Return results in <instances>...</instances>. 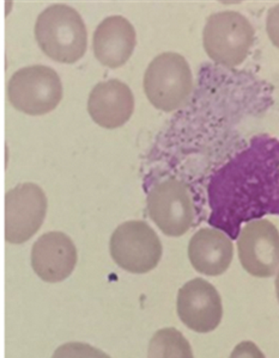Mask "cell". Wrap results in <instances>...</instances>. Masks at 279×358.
I'll return each instance as SVG.
<instances>
[{"mask_svg":"<svg viewBox=\"0 0 279 358\" xmlns=\"http://www.w3.org/2000/svg\"><path fill=\"white\" fill-rule=\"evenodd\" d=\"M230 358H265V356L254 343L243 342L235 348Z\"/></svg>","mask_w":279,"mask_h":358,"instance_id":"obj_18","label":"cell"},{"mask_svg":"<svg viewBox=\"0 0 279 358\" xmlns=\"http://www.w3.org/2000/svg\"><path fill=\"white\" fill-rule=\"evenodd\" d=\"M148 358H194L189 341L174 327L154 334L149 344Z\"/></svg>","mask_w":279,"mask_h":358,"instance_id":"obj_15","label":"cell"},{"mask_svg":"<svg viewBox=\"0 0 279 358\" xmlns=\"http://www.w3.org/2000/svg\"><path fill=\"white\" fill-rule=\"evenodd\" d=\"M234 256L229 236L216 228H201L189 241V257L198 273L219 276L226 273Z\"/></svg>","mask_w":279,"mask_h":358,"instance_id":"obj_14","label":"cell"},{"mask_svg":"<svg viewBox=\"0 0 279 358\" xmlns=\"http://www.w3.org/2000/svg\"><path fill=\"white\" fill-rule=\"evenodd\" d=\"M52 358H111L103 351L84 343H67L59 346Z\"/></svg>","mask_w":279,"mask_h":358,"instance_id":"obj_16","label":"cell"},{"mask_svg":"<svg viewBox=\"0 0 279 358\" xmlns=\"http://www.w3.org/2000/svg\"><path fill=\"white\" fill-rule=\"evenodd\" d=\"M136 45V30L123 16L104 18L97 25L93 38L95 57L109 69L126 64Z\"/></svg>","mask_w":279,"mask_h":358,"instance_id":"obj_13","label":"cell"},{"mask_svg":"<svg viewBox=\"0 0 279 358\" xmlns=\"http://www.w3.org/2000/svg\"><path fill=\"white\" fill-rule=\"evenodd\" d=\"M135 109L131 89L119 79L99 83L91 90L88 111L95 123L114 129L128 122Z\"/></svg>","mask_w":279,"mask_h":358,"instance_id":"obj_12","label":"cell"},{"mask_svg":"<svg viewBox=\"0 0 279 358\" xmlns=\"http://www.w3.org/2000/svg\"><path fill=\"white\" fill-rule=\"evenodd\" d=\"M8 96L18 111L32 116L48 114L62 101V80L48 66H29L10 78Z\"/></svg>","mask_w":279,"mask_h":358,"instance_id":"obj_5","label":"cell"},{"mask_svg":"<svg viewBox=\"0 0 279 358\" xmlns=\"http://www.w3.org/2000/svg\"><path fill=\"white\" fill-rule=\"evenodd\" d=\"M148 214L165 236H184L194 220L189 189L177 179L157 184L149 192Z\"/></svg>","mask_w":279,"mask_h":358,"instance_id":"obj_8","label":"cell"},{"mask_svg":"<svg viewBox=\"0 0 279 358\" xmlns=\"http://www.w3.org/2000/svg\"><path fill=\"white\" fill-rule=\"evenodd\" d=\"M209 224L231 241L245 222L279 215V138L255 135L248 146L211 175Z\"/></svg>","mask_w":279,"mask_h":358,"instance_id":"obj_1","label":"cell"},{"mask_svg":"<svg viewBox=\"0 0 279 358\" xmlns=\"http://www.w3.org/2000/svg\"><path fill=\"white\" fill-rule=\"evenodd\" d=\"M77 264V250L70 236L48 232L40 236L32 248V265L37 276L57 283L70 276Z\"/></svg>","mask_w":279,"mask_h":358,"instance_id":"obj_11","label":"cell"},{"mask_svg":"<svg viewBox=\"0 0 279 358\" xmlns=\"http://www.w3.org/2000/svg\"><path fill=\"white\" fill-rule=\"evenodd\" d=\"M47 213V197L35 183H22L5 196V239L23 244L41 228Z\"/></svg>","mask_w":279,"mask_h":358,"instance_id":"obj_7","label":"cell"},{"mask_svg":"<svg viewBox=\"0 0 279 358\" xmlns=\"http://www.w3.org/2000/svg\"><path fill=\"white\" fill-rule=\"evenodd\" d=\"M266 31L273 45L279 48V5L268 10L266 18Z\"/></svg>","mask_w":279,"mask_h":358,"instance_id":"obj_17","label":"cell"},{"mask_svg":"<svg viewBox=\"0 0 279 358\" xmlns=\"http://www.w3.org/2000/svg\"><path fill=\"white\" fill-rule=\"evenodd\" d=\"M111 256L120 268L132 273H147L162 257V244L156 232L144 221L120 224L111 236Z\"/></svg>","mask_w":279,"mask_h":358,"instance_id":"obj_6","label":"cell"},{"mask_svg":"<svg viewBox=\"0 0 279 358\" xmlns=\"http://www.w3.org/2000/svg\"><path fill=\"white\" fill-rule=\"evenodd\" d=\"M193 89V77L185 57L177 53L160 54L144 74V91L152 106L162 111L177 110Z\"/></svg>","mask_w":279,"mask_h":358,"instance_id":"obj_3","label":"cell"},{"mask_svg":"<svg viewBox=\"0 0 279 358\" xmlns=\"http://www.w3.org/2000/svg\"><path fill=\"white\" fill-rule=\"evenodd\" d=\"M177 314L191 330L209 334L222 320V300L214 285L203 278H194L179 290Z\"/></svg>","mask_w":279,"mask_h":358,"instance_id":"obj_10","label":"cell"},{"mask_svg":"<svg viewBox=\"0 0 279 358\" xmlns=\"http://www.w3.org/2000/svg\"><path fill=\"white\" fill-rule=\"evenodd\" d=\"M275 293H277V297H278L279 301V273L277 275V278H275Z\"/></svg>","mask_w":279,"mask_h":358,"instance_id":"obj_19","label":"cell"},{"mask_svg":"<svg viewBox=\"0 0 279 358\" xmlns=\"http://www.w3.org/2000/svg\"><path fill=\"white\" fill-rule=\"evenodd\" d=\"M238 258L252 276L271 277L279 268V232L268 220L251 221L238 239Z\"/></svg>","mask_w":279,"mask_h":358,"instance_id":"obj_9","label":"cell"},{"mask_svg":"<svg viewBox=\"0 0 279 358\" xmlns=\"http://www.w3.org/2000/svg\"><path fill=\"white\" fill-rule=\"evenodd\" d=\"M35 38L42 52L54 62L74 64L86 54V24L74 8L50 5L37 17Z\"/></svg>","mask_w":279,"mask_h":358,"instance_id":"obj_2","label":"cell"},{"mask_svg":"<svg viewBox=\"0 0 279 358\" xmlns=\"http://www.w3.org/2000/svg\"><path fill=\"white\" fill-rule=\"evenodd\" d=\"M254 42V29L236 11H222L207 18L203 43L211 60L226 67L243 64Z\"/></svg>","mask_w":279,"mask_h":358,"instance_id":"obj_4","label":"cell"}]
</instances>
